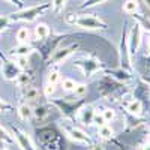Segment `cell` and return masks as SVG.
Returning <instances> with one entry per match:
<instances>
[{
	"mask_svg": "<svg viewBox=\"0 0 150 150\" xmlns=\"http://www.w3.org/2000/svg\"><path fill=\"white\" fill-rule=\"evenodd\" d=\"M143 2H144V5H146V6L150 9V0H143Z\"/></svg>",
	"mask_w": 150,
	"mask_h": 150,
	"instance_id": "cell-43",
	"label": "cell"
},
{
	"mask_svg": "<svg viewBox=\"0 0 150 150\" xmlns=\"http://www.w3.org/2000/svg\"><path fill=\"white\" fill-rule=\"evenodd\" d=\"M35 50H36V48H35L33 45H30V44H18L17 47H14V48L9 50V56H11V57H21V56L29 57V54L33 53Z\"/></svg>",
	"mask_w": 150,
	"mask_h": 150,
	"instance_id": "cell-15",
	"label": "cell"
},
{
	"mask_svg": "<svg viewBox=\"0 0 150 150\" xmlns=\"http://www.w3.org/2000/svg\"><path fill=\"white\" fill-rule=\"evenodd\" d=\"M14 60H15L17 66H18L21 71H29V69H30V65H29V57L21 56V57H15Z\"/></svg>",
	"mask_w": 150,
	"mask_h": 150,
	"instance_id": "cell-30",
	"label": "cell"
},
{
	"mask_svg": "<svg viewBox=\"0 0 150 150\" xmlns=\"http://www.w3.org/2000/svg\"><path fill=\"white\" fill-rule=\"evenodd\" d=\"M87 92H89V86L84 84V83H77V86H75V89H74V96L77 98V99H81V98H86Z\"/></svg>",
	"mask_w": 150,
	"mask_h": 150,
	"instance_id": "cell-28",
	"label": "cell"
},
{
	"mask_svg": "<svg viewBox=\"0 0 150 150\" xmlns=\"http://www.w3.org/2000/svg\"><path fill=\"white\" fill-rule=\"evenodd\" d=\"M0 59H2V65H0V71H2L3 74V77L5 80L8 81H15L18 78V75L23 72L17 63H15V60H12V59H8V56L2 54L0 53Z\"/></svg>",
	"mask_w": 150,
	"mask_h": 150,
	"instance_id": "cell-10",
	"label": "cell"
},
{
	"mask_svg": "<svg viewBox=\"0 0 150 150\" xmlns=\"http://www.w3.org/2000/svg\"><path fill=\"white\" fill-rule=\"evenodd\" d=\"M147 51H149V56H150V33H149V41H147Z\"/></svg>",
	"mask_w": 150,
	"mask_h": 150,
	"instance_id": "cell-42",
	"label": "cell"
},
{
	"mask_svg": "<svg viewBox=\"0 0 150 150\" xmlns=\"http://www.w3.org/2000/svg\"><path fill=\"white\" fill-rule=\"evenodd\" d=\"M65 23L69 24V26H75L80 27L83 30H89V32H107L108 26L107 23L102 21L101 18L93 17V15H78V14H68L65 17Z\"/></svg>",
	"mask_w": 150,
	"mask_h": 150,
	"instance_id": "cell-1",
	"label": "cell"
},
{
	"mask_svg": "<svg viewBox=\"0 0 150 150\" xmlns=\"http://www.w3.org/2000/svg\"><path fill=\"white\" fill-rule=\"evenodd\" d=\"M48 116H50V111H48L47 105L38 104V105L33 107V119H36L38 122H44Z\"/></svg>",
	"mask_w": 150,
	"mask_h": 150,
	"instance_id": "cell-21",
	"label": "cell"
},
{
	"mask_svg": "<svg viewBox=\"0 0 150 150\" xmlns=\"http://www.w3.org/2000/svg\"><path fill=\"white\" fill-rule=\"evenodd\" d=\"M128 24H125L123 32H122V38L119 42V66L128 71H134V65H132V56L129 51V44H128Z\"/></svg>",
	"mask_w": 150,
	"mask_h": 150,
	"instance_id": "cell-7",
	"label": "cell"
},
{
	"mask_svg": "<svg viewBox=\"0 0 150 150\" xmlns=\"http://www.w3.org/2000/svg\"><path fill=\"white\" fill-rule=\"evenodd\" d=\"M102 74L110 75L111 78L117 80V81L122 83V84H129V83L134 81L132 72L128 71V69H123V68H120V66H119V68H105V69L102 71Z\"/></svg>",
	"mask_w": 150,
	"mask_h": 150,
	"instance_id": "cell-13",
	"label": "cell"
},
{
	"mask_svg": "<svg viewBox=\"0 0 150 150\" xmlns=\"http://www.w3.org/2000/svg\"><path fill=\"white\" fill-rule=\"evenodd\" d=\"M50 9H51V3H39V5H35V6H29V8H23L20 11H15V12H12V14H9L8 17H9L11 21L32 23Z\"/></svg>",
	"mask_w": 150,
	"mask_h": 150,
	"instance_id": "cell-5",
	"label": "cell"
},
{
	"mask_svg": "<svg viewBox=\"0 0 150 150\" xmlns=\"http://www.w3.org/2000/svg\"><path fill=\"white\" fill-rule=\"evenodd\" d=\"M68 0H51V9L54 12H62Z\"/></svg>",
	"mask_w": 150,
	"mask_h": 150,
	"instance_id": "cell-33",
	"label": "cell"
},
{
	"mask_svg": "<svg viewBox=\"0 0 150 150\" xmlns=\"http://www.w3.org/2000/svg\"><path fill=\"white\" fill-rule=\"evenodd\" d=\"M50 35H51V30H50L48 24H45V23H39V24H36V26H35L33 36H35V41H36V42H42V41H45Z\"/></svg>",
	"mask_w": 150,
	"mask_h": 150,
	"instance_id": "cell-18",
	"label": "cell"
},
{
	"mask_svg": "<svg viewBox=\"0 0 150 150\" xmlns=\"http://www.w3.org/2000/svg\"><path fill=\"white\" fill-rule=\"evenodd\" d=\"M126 114V126H125V131H132V129H135L137 126H140V125L143 123V120L140 119V117H135V116H131V114H128V112H125Z\"/></svg>",
	"mask_w": 150,
	"mask_h": 150,
	"instance_id": "cell-25",
	"label": "cell"
},
{
	"mask_svg": "<svg viewBox=\"0 0 150 150\" xmlns=\"http://www.w3.org/2000/svg\"><path fill=\"white\" fill-rule=\"evenodd\" d=\"M92 147H93L92 150H105V147H104L102 144H93Z\"/></svg>",
	"mask_w": 150,
	"mask_h": 150,
	"instance_id": "cell-40",
	"label": "cell"
},
{
	"mask_svg": "<svg viewBox=\"0 0 150 150\" xmlns=\"http://www.w3.org/2000/svg\"><path fill=\"white\" fill-rule=\"evenodd\" d=\"M54 92H56V86L54 84H50V83H45V86H44V95L47 98H53Z\"/></svg>",
	"mask_w": 150,
	"mask_h": 150,
	"instance_id": "cell-36",
	"label": "cell"
},
{
	"mask_svg": "<svg viewBox=\"0 0 150 150\" xmlns=\"http://www.w3.org/2000/svg\"><path fill=\"white\" fill-rule=\"evenodd\" d=\"M0 141H2L3 144H14L15 143V140H14V137H12V134L6 129V128H3L2 125H0Z\"/></svg>",
	"mask_w": 150,
	"mask_h": 150,
	"instance_id": "cell-27",
	"label": "cell"
},
{
	"mask_svg": "<svg viewBox=\"0 0 150 150\" xmlns=\"http://www.w3.org/2000/svg\"><path fill=\"white\" fill-rule=\"evenodd\" d=\"M93 125H95V126H98V128H101V126H104V125H107V122H105V119L102 116V112L96 111L95 119H93Z\"/></svg>",
	"mask_w": 150,
	"mask_h": 150,
	"instance_id": "cell-35",
	"label": "cell"
},
{
	"mask_svg": "<svg viewBox=\"0 0 150 150\" xmlns=\"http://www.w3.org/2000/svg\"><path fill=\"white\" fill-rule=\"evenodd\" d=\"M125 108V112H128L131 116H135V117H141L143 114V110H144V104L140 101V99H132L129 104H126L123 107Z\"/></svg>",
	"mask_w": 150,
	"mask_h": 150,
	"instance_id": "cell-16",
	"label": "cell"
},
{
	"mask_svg": "<svg viewBox=\"0 0 150 150\" xmlns=\"http://www.w3.org/2000/svg\"><path fill=\"white\" fill-rule=\"evenodd\" d=\"M15 38L18 44H30V30L27 27H20L17 30Z\"/></svg>",
	"mask_w": 150,
	"mask_h": 150,
	"instance_id": "cell-23",
	"label": "cell"
},
{
	"mask_svg": "<svg viewBox=\"0 0 150 150\" xmlns=\"http://www.w3.org/2000/svg\"><path fill=\"white\" fill-rule=\"evenodd\" d=\"M17 112H18L20 119L24 120V122H27V120H32V119H33V107H32L30 104H27V102L20 104L18 108H17Z\"/></svg>",
	"mask_w": 150,
	"mask_h": 150,
	"instance_id": "cell-19",
	"label": "cell"
},
{
	"mask_svg": "<svg viewBox=\"0 0 150 150\" xmlns=\"http://www.w3.org/2000/svg\"><path fill=\"white\" fill-rule=\"evenodd\" d=\"M141 150H150V141L144 143V144H143V147H141Z\"/></svg>",
	"mask_w": 150,
	"mask_h": 150,
	"instance_id": "cell-41",
	"label": "cell"
},
{
	"mask_svg": "<svg viewBox=\"0 0 150 150\" xmlns=\"http://www.w3.org/2000/svg\"><path fill=\"white\" fill-rule=\"evenodd\" d=\"M11 134L14 137V140L17 143V146L20 147V150H36V147L33 146L30 137L24 132L23 129H20L18 126H11Z\"/></svg>",
	"mask_w": 150,
	"mask_h": 150,
	"instance_id": "cell-12",
	"label": "cell"
},
{
	"mask_svg": "<svg viewBox=\"0 0 150 150\" xmlns=\"http://www.w3.org/2000/svg\"><path fill=\"white\" fill-rule=\"evenodd\" d=\"M123 12L128 15H135L138 12V0H126L123 3Z\"/></svg>",
	"mask_w": 150,
	"mask_h": 150,
	"instance_id": "cell-24",
	"label": "cell"
},
{
	"mask_svg": "<svg viewBox=\"0 0 150 150\" xmlns=\"http://www.w3.org/2000/svg\"><path fill=\"white\" fill-rule=\"evenodd\" d=\"M98 135L101 137L102 140H107V141H112L116 138V132L108 123L104 125V126H101V128H98Z\"/></svg>",
	"mask_w": 150,
	"mask_h": 150,
	"instance_id": "cell-22",
	"label": "cell"
},
{
	"mask_svg": "<svg viewBox=\"0 0 150 150\" xmlns=\"http://www.w3.org/2000/svg\"><path fill=\"white\" fill-rule=\"evenodd\" d=\"M32 81H33V72H32L30 69H29V71H23V72L18 75V78L15 80V83H17V86L20 87V89L30 86Z\"/></svg>",
	"mask_w": 150,
	"mask_h": 150,
	"instance_id": "cell-20",
	"label": "cell"
},
{
	"mask_svg": "<svg viewBox=\"0 0 150 150\" xmlns=\"http://www.w3.org/2000/svg\"><path fill=\"white\" fill-rule=\"evenodd\" d=\"M11 23H12V21L9 20V17L0 15V33L5 32V30H8V27H9V24H11Z\"/></svg>",
	"mask_w": 150,
	"mask_h": 150,
	"instance_id": "cell-37",
	"label": "cell"
},
{
	"mask_svg": "<svg viewBox=\"0 0 150 150\" xmlns=\"http://www.w3.org/2000/svg\"><path fill=\"white\" fill-rule=\"evenodd\" d=\"M14 105L8 104L6 101H3V99H0V112H9V111H14Z\"/></svg>",
	"mask_w": 150,
	"mask_h": 150,
	"instance_id": "cell-38",
	"label": "cell"
},
{
	"mask_svg": "<svg viewBox=\"0 0 150 150\" xmlns=\"http://www.w3.org/2000/svg\"><path fill=\"white\" fill-rule=\"evenodd\" d=\"M128 44H129V51H131V56L134 57L143 44V29L138 23H135L134 26L129 29L128 32Z\"/></svg>",
	"mask_w": 150,
	"mask_h": 150,
	"instance_id": "cell-11",
	"label": "cell"
},
{
	"mask_svg": "<svg viewBox=\"0 0 150 150\" xmlns=\"http://www.w3.org/2000/svg\"><path fill=\"white\" fill-rule=\"evenodd\" d=\"M0 150H9L8 147H0Z\"/></svg>",
	"mask_w": 150,
	"mask_h": 150,
	"instance_id": "cell-45",
	"label": "cell"
},
{
	"mask_svg": "<svg viewBox=\"0 0 150 150\" xmlns=\"http://www.w3.org/2000/svg\"><path fill=\"white\" fill-rule=\"evenodd\" d=\"M147 137H150V128H147Z\"/></svg>",
	"mask_w": 150,
	"mask_h": 150,
	"instance_id": "cell-44",
	"label": "cell"
},
{
	"mask_svg": "<svg viewBox=\"0 0 150 150\" xmlns=\"http://www.w3.org/2000/svg\"><path fill=\"white\" fill-rule=\"evenodd\" d=\"M63 132L66 134V137L69 140H72L77 144H83L87 147H92L95 144L93 140L87 135V132H84L81 128L75 126V125H63Z\"/></svg>",
	"mask_w": 150,
	"mask_h": 150,
	"instance_id": "cell-8",
	"label": "cell"
},
{
	"mask_svg": "<svg viewBox=\"0 0 150 150\" xmlns=\"http://www.w3.org/2000/svg\"><path fill=\"white\" fill-rule=\"evenodd\" d=\"M48 104H51L53 107H56L62 112V116H63L65 119L74 122V120L78 119V112L87 104V101L84 98L75 99V101L63 99V98H48Z\"/></svg>",
	"mask_w": 150,
	"mask_h": 150,
	"instance_id": "cell-2",
	"label": "cell"
},
{
	"mask_svg": "<svg viewBox=\"0 0 150 150\" xmlns=\"http://www.w3.org/2000/svg\"><path fill=\"white\" fill-rule=\"evenodd\" d=\"M60 86H62V90L66 92V93H72L75 86H77V81L72 80V78H63L60 80Z\"/></svg>",
	"mask_w": 150,
	"mask_h": 150,
	"instance_id": "cell-29",
	"label": "cell"
},
{
	"mask_svg": "<svg viewBox=\"0 0 150 150\" xmlns=\"http://www.w3.org/2000/svg\"><path fill=\"white\" fill-rule=\"evenodd\" d=\"M134 18L137 20V23L140 24L141 26V29H144V30H147L149 33H150V20H147V18H144V17H141L138 12H137V14L134 15Z\"/></svg>",
	"mask_w": 150,
	"mask_h": 150,
	"instance_id": "cell-31",
	"label": "cell"
},
{
	"mask_svg": "<svg viewBox=\"0 0 150 150\" xmlns=\"http://www.w3.org/2000/svg\"><path fill=\"white\" fill-rule=\"evenodd\" d=\"M149 99H150V90H149Z\"/></svg>",
	"mask_w": 150,
	"mask_h": 150,
	"instance_id": "cell-46",
	"label": "cell"
},
{
	"mask_svg": "<svg viewBox=\"0 0 150 150\" xmlns=\"http://www.w3.org/2000/svg\"><path fill=\"white\" fill-rule=\"evenodd\" d=\"M108 0H84V3L80 6L81 9H89V8H93L96 5H101V3H105Z\"/></svg>",
	"mask_w": 150,
	"mask_h": 150,
	"instance_id": "cell-34",
	"label": "cell"
},
{
	"mask_svg": "<svg viewBox=\"0 0 150 150\" xmlns=\"http://www.w3.org/2000/svg\"><path fill=\"white\" fill-rule=\"evenodd\" d=\"M66 36H68L66 33H51L45 41L38 42V45H36L35 48L39 51V54H41V57H42L44 62H48V60H50L51 54L60 47L62 39H65Z\"/></svg>",
	"mask_w": 150,
	"mask_h": 150,
	"instance_id": "cell-6",
	"label": "cell"
},
{
	"mask_svg": "<svg viewBox=\"0 0 150 150\" xmlns=\"http://www.w3.org/2000/svg\"><path fill=\"white\" fill-rule=\"evenodd\" d=\"M74 66H77L86 78H90L93 77L95 74H99V72H102L107 65L104 63L102 60H99L96 56L93 54H87V56H81L78 59H75L74 60Z\"/></svg>",
	"mask_w": 150,
	"mask_h": 150,
	"instance_id": "cell-4",
	"label": "cell"
},
{
	"mask_svg": "<svg viewBox=\"0 0 150 150\" xmlns=\"http://www.w3.org/2000/svg\"><path fill=\"white\" fill-rule=\"evenodd\" d=\"M101 112H102V116H104V119H105L107 123H111V122L116 120V111L112 110V108H104Z\"/></svg>",
	"mask_w": 150,
	"mask_h": 150,
	"instance_id": "cell-32",
	"label": "cell"
},
{
	"mask_svg": "<svg viewBox=\"0 0 150 150\" xmlns=\"http://www.w3.org/2000/svg\"><path fill=\"white\" fill-rule=\"evenodd\" d=\"M125 87H126V84H122L105 74H102V77L98 81V92L105 99L114 98L116 101V98H122V95L125 93Z\"/></svg>",
	"mask_w": 150,
	"mask_h": 150,
	"instance_id": "cell-3",
	"label": "cell"
},
{
	"mask_svg": "<svg viewBox=\"0 0 150 150\" xmlns=\"http://www.w3.org/2000/svg\"><path fill=\"white\" fill-rule=\"evenodd\" d=\"M6 2L9 3V5H14L18 11L20 9H23L24 8V3H23V0H6Z\"/></svg>",
	"mask_w": 150,
	"mask_h": 150,
	"instance_id": "cell-39",
	"label": "cell"
},
{
	"mask_svg": "<svg viewBox=\"0 0 150 150\" xmlns=\"http://www.w3.org/2000/svg\"><path fill=\"white\" fill-rule=\"evenodd\" d=\"M60 80H62V77H60V71H59L57 68L48 69V72H47V83L56 86L57 83H60Z\"/></svg>",
	"mask_w": 150,
	"mask_h": 150,
	"instance_id": "cell-26",
	"label": "cell"
},
{
	"mask_svg": "<svg viewBox=\"0 0 150 150\" xmlns=\"http://www.w3.org/2000/svg\"><path fill=\"white\" fill-rule=\"evenodd\" d=\"M21 98H23L27 104H30V102H36L38 99L41 98V93H39V90H38L36 87H33V86L30 84V86L23 87V89H21Z\"/></svg>",
	"mask_w": 150,
	"mask_h": 150,
	"instance_id": "cell-17",
	"label": "cell"
},
{
	"mask_svg": "<svg viewBox=\"0 0 150 150\" xmlns=\"http://www.w3.org/2000/svg\"><path fill=\"white\" fill-rule=\"evenodd\" d=\"M95 114H96L95 107L90 105V104H86L78 112V122L83 125V126H92Z\"/></svg>",
	"mask_w": 150,
	"mask_h": 150,
	"instance_id": "cell-14",
	"label": "cell"
},
{
	"mask_svg": "<svg viewBox=\"0 0 150 150\" xmlns=\"http://www.w3.org/2000/svg\"><path fill=\"white\" fill-rule=\"evenodd\" d=\"M78 50V44L74 42V44H69V45H65V47H59L56 51L51 54L50 60L47 62L48 65H53V66H57V65H62L63 62H66L75 51Z\"/></svg>",
	"mask_w": 150,
	"mask_h": 150,
	"instance_id": "cell-9",
	"label": "cell"
}]
</instances>
